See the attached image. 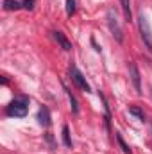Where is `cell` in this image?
Segmentation results:
<instances>
[{
    "label": "cell",
    "instance_id": "cell-1",
    "mask_svg": "<svg viewBox=\"0 0 152 154\" xmlns=\"http://www.w3.org/2000/svg\"><path fill=\"white\" fill-rule=\"evenodd\" d=\"M27 109H29V104H27V99H14L9 106H7V115L9 116H18V118H22V116L27 115Z\"/></svg>",
    "mask_w": 152,
    "mask_h": 154
},
{
    "label": "cell",
    "instance_id": "cell-2",
    "mask_svg": "<svg viewBox=\"0 0 152 154\" xmlns=\"http://www.w3.org/2000/svg\"><path fill=\"white\" fill-rule=\"evenodd\" d=\"M108 25H109V31H111L113 38L116 39L118 43H122V41H123V31H122V27H120V23H118L116 13H114L113 9L108 11Z\"/></svg>",
    "mask_w": 152,
    "mask_h": 154
},
{
    "label": "cell",
    "instance_id": "cell-3",
    "mask_svg": "<svg viewBox=\"0 0 152 154\" xmlns=\"http://www.w3.org/2000/svg\"><path fill=\"white\" fill-rule=\"evenodd\" d=\"M138 27H140V34H141V39L143 43L147 45V48L152 52V31H150V25H149V20L147 16H140L138 18Z\"/></svg>",
    "mask_w": 152,
    "mask_h": 154
},
{
    "label": "cell",
    "instance_id": "cell-4",
    "mask_svg": "<svg viewBox=\"0 0 152 154\" xmlns=\"http://www.w3.org/2000/svg\"><path fill=\"white\" fill-rule=\"evenodd\" d=\"M129 75H131V81L134 84L136 93H141V77H140V70H138V66H136L134 61L129 63Z\"/></svg>",
    "mask_w": 152,
    "mask_h": 154
},
{
    "label": "cell",
    "instance_id": "cell-5",
    "mask_svg": "<svg viewBox=\"0 0 152 154\" xmlns=\"http://www.w3.org/2000/svg\"><path fill=\"white\" fill-rule=\"evenodd\" d=\"M70 75H72V81L75 82V84L81 88V90H82V91H90V84L86 82L84 75H82V74L77 70L75 66H72V68H70Z\"/></svg>",
    "mask_w": 152,
    "mask_h": 154
},
{
    "label": "cell",
    "instance_id": "cell-6",
    "mask_svg": "<svg viewBox=\"0 0 152 154\" xmlns=\"http://www.w3.org/2000/svg\"><path fill=\"white\" fill-rule=\"evenodd\" d=\"M54 39H56V41L61 45V48H63V50H66V52H68V50H72V43L66 39V36H65L63 32L56 31V32H54Z\"/></svg>",
    "mask_w": 152,
    "mask_h": 154
},
{
    "label": "cell",
    "instance_id": "cell-7",
    "mask_svg": "<svg viewBox=\"0 0 152 154\" xmlns=\"http://www.w3.org/2000/svg\"><path fill=\"white\" fill-rule=\"evenodd\" d=\"M38 120L43 127H48V125H50V113H48L47 108H41L38 111Z\"/></svg>",
    "mask_w": 152,
    "mask_h": 154
},
{
    "label": "cell",
    "instance_id": "cell-8",
    "mask_svg": "<svg viewBox=\"0 0 152 154\" xmlns=\"http://www.w3.org/2000/svg\"><path fill=\"white\" fill-rule=\"evenodd\" d=\"M120 5H122V11L125 14V20L131 22L132 20V11H131V0H120Z\"/></svg>",
    "mask_w": 152,
    "mask_h": 154
},
{
    "label": "cell",
    "instance_id": "cell-9",
    "mask_svg": "<svg viewBox=\"0 0 152 154\" xmlns=\"http://www.w3.org/2000/svg\"><path fill=\"white\" fill-rule=\"evenodd\" d=\"M22 7V2L18 0H4V9L5 11H16Z\"/></svg>",
    "mask_w": 152,
    "mask_h": 154
},
{
    "label": "cell",
    "instance_id": "cell-10",
    "mask_svg": "<svg viewBox=\"0 0 152 154\" xmlns=\"http://www.w3.org/2000/svg\"><path fill=\"white\" fill-rule=\"evenodd\" d=\"M63 143L66 147H72V138H70V129L68 125H63Z\"/></svg>",
    "mask_w": 152,
    "mask_h": 154
},
{
    "label": "cell",
    "instance_id": "cell-11",
    "mask_svg": "<svg viewBox=\"0 0 152 154\" xmlns=\"http://www.w3.org/2000/svg\"><path fill=\"white\" fill-rule=\"evenodd\" d=\"M129 113L134 115V116H138L140 120H145V113H143L140 108H136V106H131V108H129Z\"/></svg>",
    "mask_w": 152,
    "mask_h": 154
},
{
    "label": "cell",
    "instance_id": "cell-12",
    "mask_svg": "<svg viewBox=\"0 0 152 154\" xmlns=\"http://www.w3.org/2000/svg\"><path fill=\"white\" fill-rule=\"evenodd\" d=\"M116 140H118V143H120V147H122V151L125 154H131V149H129V145L123 142V138H122V134L120 133H116Z\"/></svg>",
    "mask_w": 152,
    "mask_h": 154
},
{
    "label": "cell",
    "instance_id": "cell-13",
    "mask_svg": "<svg viewBox=\"0 0 152 154\" xmlns=\"http://www.w3.org/2000/svg\"><path fill=\"white\" fill-rule=\"evenodd\" d=\"M74 13H75V0H66V14L74 16Z\"/></svg>",
    "mask_w": 152,
    "mask_h": 154
},
{
    "label": "cell",
    "instance_id": "cell-14",
    "mask_svg": "<svg viewBox=\"0 0 152 154\" xmlns=\"http://www.w3.org/2000/svg\"><path fill=\"white\" fill-rule=\"evenodd\" d=\"M68 99H70V104H72V111L74 113H79V106H77V100H75V97L68 91Z\"/></svg>",
    "mask_w": 152,
    "mask_h": 154
},
{
    "label": "cell",
    "instance_id": "cell-15",
    "mask_svg": "<svg viewBox=\"0 0 152 154\" xmlns=\"http://www.w3.org/2000/svg\"><path fill=\"white\" fill-rule=\"evenodd\" d=\"M34 4H36V0H22V7L23 9H34Z\"/></svg>",
    "mask_w": 152,
    "mask_h": 154
}]
</instances>
